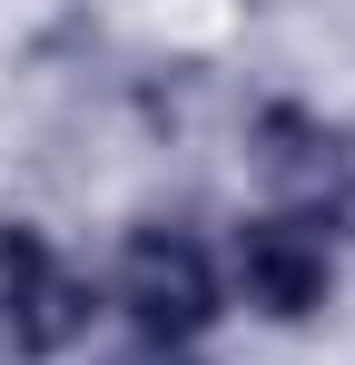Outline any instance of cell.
<instances>
[{
    "label": "cell",
    "mask_w": 355,
    "mask_h": 365,
    "mask_svg": "<svg viewBox=\"0 0 355 365\" xmlns=\"http://www.w3.org/2000/svg\"><path fill=\"white\" fill-rule=\"evenodd\" d=\"M89 316H99L89 277H69L50 257V237L10 217V227H0V356L50 365V356H69V346L89 336Z\"/></svg>",
    "instance_id": "1"
},
{
    "label": "cell",
    "mask_w": 355,
    "mask_h": 365,
    "mask_svg": "<svg viewBox=\"0 0 355 365\" xmlns=\"http://www.w3.org/2000/svg\"><path fill=\"white\" fill-rule=\"evenodd\" d=\"M118 306L148 346H187L217 326V267L187 227H138L118 247Z\"/></svg>",
    "instance_id": "2"
},
{
    "label": "cell",
    "mask_w": 355,
    "mask_h": 365,
    "mask_svg": "<svg viewBox=\"0 0 355 365\" xmlns=\"http://www.w3.org/2000/svg\"><path fill=\"white\" fill-rule=\"evenodd\" d=\"M257 178L287 197V217L326 227V207H346V187H355V148L316 109H267L257 119Z\"/></svg>",
    "instance_id": "3"
},
{
    "label": "cell",
    "mask_w": 355,
    "mask_h": 365,
    "mask_svg": "<svg viewBox=\"0 0 355 365\" xmlns=\"http://www.w3.org/2000/svg\"><path fill=\"white\" fill-rule=\"evenodd\" d=\"M237 277H247V306H267L277 326H306L336 287V257L306 217H257V227H237Z\"/></svg>",
    "instance_id": "4"
}]
</instances>
